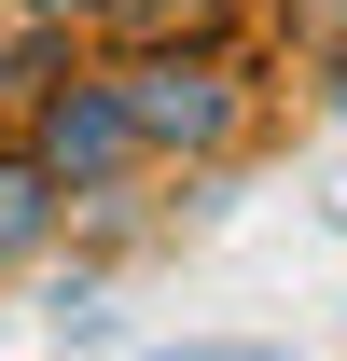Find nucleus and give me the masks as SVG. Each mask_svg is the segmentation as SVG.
Segmentation results:
<instances>
[{
	"mask_svg": "<svg viewBox=\"0 0 347 361\" xmlns=\"http://www.w3.org/2000/svg\"><path fill=\"white\" fill-rule=\"evenodd\" d=\"M14 139L42 153V180L70 195V223H126L139 180H153V153H139V126H126V84H111V56H70L56 84H28V97H14Z\"/></svg>",
	"mask_w": 347,
	"mask_h": 361,
	"instance_id": "1",
	"label": "nucleus"
},
{
	"mask_svg": "<svg viewBox=\"0 0 347 361\" xmlns=\"http://www.w3.org/2000/svg\"><path fill=\"white\" fill-rule=\"evenodd\" d=\"M111 84H126V126H139L153 167H222V153H250V84H236L222 42H126Z\"/></svg>",
	"mask_w": 347,
	"mask_h": 361,
	"instance_id": "2",
	"label": "nucleus"
},
{
	"mask_svg": "<svg viewBox=\"0 0 347 361\" xmlns=\"http://www.w3.org/2000/svg\"><path fill=\"white\" fill-rule=\"evenodd\" d=\"M56 223H70V195L42 180V153H28V139L0 126V278H28V264H42Z\"/></svg>",
	"mask_w": 347,
	"mask_h": 361,
	"instance_id": "3",
	"label": "nucleus"
},
{
	"mask_svg": "<svg viewBox=\"0 0 347 361\" xmlns=\"http://www.w3.org/2000/svg\"><path fill=\"white\" fill-rule=\"evenodd\" d=\"M84 28H97L111 56H126V42H222V28H236V0H97Z\"/></svg>",
	"mask_w": 347,
	"mask_h": 361,
	"instance_id": "4",
	"label": "nucleus"
},
{
	"mask_svg": "<svg viewBox=\"0 0 347 361\" xmlns=\"http://www.w3.org/2000/svg\"><path fill=\"white\" fill-rule=\"evenodd\" d=\"M42 334H56V348H111V278H97V264L42 278Z\"/></svg>",
	"mask_w": 347,
	"mask_h": 361,
	"instance_id": "5",
	"label": "nucleus"
},
{
	"mask_svg": "<svg viewBox=\"0 0 347 361\" xmlns=\"http://www.w3.org/2000/svg\"><path fill=\"white\" fill-rule=\"evenodd\" d=\"M70 56H84V28H70V14H28V28L0 42V97H28V84H56Z\"/></svg>",
	"mask_w": 347,
	"mask_h": 361,
	"instance_id": "6",
	"label": "nucleus"
},
{
	"mask_svg": "<svg viewBox=\"0 0 347 361\" xmlns=\"http://www.w3.org/2000/svg\"><path fill=\"white\" fill-rule=\"evenodd\" d=\"M278 28H292V42L319 56V42H347V0H278Z\"/></svg>",
	"mask_w": 347,
	"mask_h": 361,
	"instance_id": "7",
	"label": "nucleus"
},
{
	"mask_svg": "<svg viewBox=\"0 0 347 361\" xmlns=\"http://www.w3.org/2000/svg\"><path fill=\"white\" fill-rule=\"evenodd\" d=\"M319 111H347V42H319Z\"/></svg>",
	"mask_w": 347,
	"mask_h": 361,
	"instance_id": "8",
	"label": "nucleus"
},
{
	"mask_svg": "<svg viewBox=\"0 0 347 361\" xmlns=\"http://www.w3.org/2000/svg\"><path fill=\"white\" fill-rule=\"evenodd\" d=\"M28 14H70V28H84V14H97V0H28Z\"/></svg>",
	"mask_w": 347,
	"mask_h": 361,
	"instance_id": "9",
	"label": "nucleus"
}]
</instances>
